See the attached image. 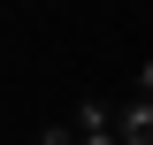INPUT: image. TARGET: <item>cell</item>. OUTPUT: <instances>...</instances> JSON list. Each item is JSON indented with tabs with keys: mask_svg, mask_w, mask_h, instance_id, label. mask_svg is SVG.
I'll list each match as a JSON object with an SVG mask.
<instances>
[{
	"mask_svg": "<svg viewBox=\"0 0 153 145\" xmlns=\"http://www.w3.org/2000/svg\"><path fill=\"white\" fill-rule=\"evenodd\" d=\"M23 145H38V138H23Z\"/></svg>",
	"mask_w": 153,
	"mask_h": 145,
	"instance_id": "5b68a950",
	"label": "cell"
},
{
	"mask_svg": "<svg viewBox=\"0 0 153 145\" xmlns=\"http://www.w3.org/2000/svg\"><path fill=\"white\" fill-rule=\"evenodd\" d=\"M76 130H115V107L107 99H84V107H76Z\"/></svg>",
	"mask_w": 153,
	"mask_h": 145,
	"instance_id": "7a4b0ae2",
	"label": "cell"
},
{
	"mask_svg": "<svg viewBox=\"0 0 153 145\" xmlns=\"http://www.w3.org/2000/svg\"><path fill=\"white\" fill-rule=\"evenodd\" d=\"M76 145H123L115 130H76Z\"/></svg>",
	"mask_w": 153,
	"mask_h": 145,
	"instance_id": "3957f363",
	"label": "cell"
},
{
	"mask_svg": "<svg viewBox=\"0 0 153 145\" xmlns=\"http://www.w3.org/2000/svg\"><path fill=\"white\" fill-rule=\"evenodd\" d=\"M138 99H153V61H138Z\"/></svg>",
	"mask_w": 153,
	"mask_h": 145,
	"instance_id": "277c9868",
	"label": "cell"
},
{
	"mask_svg": "<svg viewBox=\"0 0 153 145\" xmlns=\"http://www.w3.org/2000/svg\"><path fill=\"white\" fill-rule=\"evenodd\" d=\"M115 138L123 145H153V99H123L115 107Z\"/></svg>",
	"mask_w": 153,
	"mask_h": 145,
	"instance_id": "6da1fadb",
	"label": "cell"
}]
</instances>
